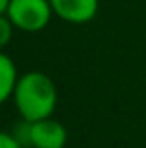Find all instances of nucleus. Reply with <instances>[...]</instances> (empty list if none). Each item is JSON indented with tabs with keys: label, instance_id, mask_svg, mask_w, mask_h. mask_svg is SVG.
<instances>
[{
	"label": "nucleus",
	"instance_id": "7ed1b4c3",
	"mask_svg": "<svg viewBox=\"0 0 146 148\" xmlns=\"http://www.w3.org/2000/svg\"><path fill=\"white\" fill-rule=\"evenodd\" d=\"M26 143L34 148H64L68 143V130L62 122L51 118H43L38 122H25Z\"/></svg>",
	"mask_w": 146,
	"mask_h": 148
},
{
	"label": "nucleus",
	"instance_id": "6e6552de",
	"mask_svg": "<svg viewBox=\"0 0 146 148\" xmlns=\"http://www.w3.org/2000/svg\"><path fill=\"white\" fill-rule=\"evenodd\" d=\"M8 4H10V0H0V13H6Z\"/></svg>",
	"mask_w": 146,
	"mask_h": 148
},
{
	"label": "nucleus",
	"instance_id": "f03ea898",
	"mask_svg": "<svg viewBox=\"0 0 146 148\" xmlns=\"http://www.w3.org/2000/svg\"><path fill=\"white\" fill-rule=\"evenodd\" d=\"M6 15L21 32H40L51 23L53 8L49 0H10Z\"/></svg>",
	"mask_w": 146,
	"mask_h": 148
},
{
	"label": "nucleus",
	"instance_id": "39448f33",
	"mask_svg": "<svg viewBox=\"0 0 146 148\" xmlns=\"http://www.w3.org/2000/svg\"><path fill=\"white\" fill-rule=\"evenodd\" d=\"M19 81L17 66L4 51H0V105L13 98L15 84Z\"/></svg>",
	"mask_w": 146,
	"mask_h": 148
},
{
	"label": "nucleus",
	"instance_id": "f257e3e1",
	"mask_svg": "<svg viewBox=\"0 0 146 148\" xmlns=\"http://www.w3.org/2000/svg\"><path fill=\"white\" fill-rule=\"evenodd\" d=\"M56 84L43 71H26L19 75L15 84L13 103L23 120L28 124L51 118L56 109Z\"/></svg>",
	"mask_w": 146,
	"mask_h": 148
},
{
	"label": "nucleus",
	"instance_id": "0eeeda50",
	"mask_svg": "<svg viewBox=\"0 0 146 148\" xmlns=\"http://www.w3.org/2000/svg\"><path fill=\"white\" fill-rule=\"evenodd\" d=\"M0 148H23V143L15 135L0 131Z\"/></svg>",
	"mask_w": 146,
	"mask_h": 148
},
{
	"label": "nucleus",
	"instance_id": "20e7f679",
	"mask_svg": "<svg viewBox=\"0 0 146 148\" xmlns=\"http://www.w3.org/2000/svg\"><path fill=\"white\" fill-rule=\"evenodd\" d=\"M53 13L71 25L90 23L98 15L99 0H49Z\"/></svg>",
	"mask_w": 146,
	"mask_h": 148
},
{
	"label": "nucleus",
	"instance_id": "423d86ee",
	"mask_svg": "<svg viewBox=\"0 0 146 148\" xmlns=\"http://www.w3.org/2000/svg\"><path fill=\"white\" fill-rule=\"evenodd\" d=\"M13 23L8 19L6 13H0V51H2L4 47H8L11 41V38H13Z\"/></svg>",
	"mask_w": 146,
	"mask_h": 148
}]
</instances>
